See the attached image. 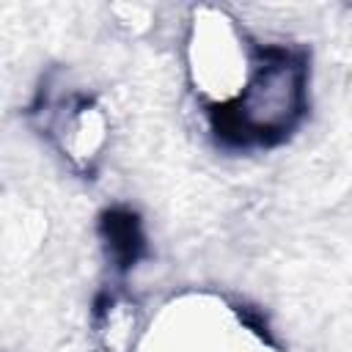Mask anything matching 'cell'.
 Instances as JSON below:
<instances>
[{
	"mask_svg": "<svg viewBox=\"0 0 352 352\" xmlns=\"http://www.w3.org/2000/svg\"><path fill=\"white\" fill-rule=\"evenodd\" d=\"M302 69L286 55H275L256 69L242 91V121L253 132H275L292 121L300 107Z\"/></svg>",
	"mask_w": 352,
	"mask_h": 352,
	"instance_id": "cell-1",
	"label": "cell"
}]
</instances>
